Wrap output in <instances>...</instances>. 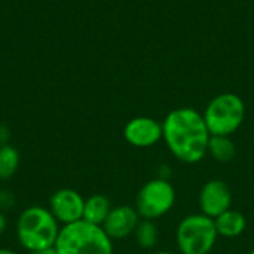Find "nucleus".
I'll return each mask as SVG.
<instances>
[{"mask_svg":"<svg viewBox=\"0 0 254 254\" xmlns=\"http://www.w3.org/2000/svg\"><path fill=\"white\" fill-rule=\"evenodd\" d=\"M210 131L202 113L192 107L171 110L162 122V140L183 164H198L208 153Z\"/></svg>","mask_w":254,"mask_h":254,"instance_id":"nucleus-1","label":"nucleus"},{"mask_svg":"<svg viewBox=\"0 0 254 254\" xmlns=\"http://www.w3.org/2000/svg\"><path fill=\"white\" fill-rule=\"evenodd\" d=\"M60 229L61 225L52 216L49 208L42 205L24 208L15 225L16 240L27 253L54 249Z\"/></svg>","mask_w":254,"mask_h":254,"instance_id":"nucleus-2","label":"nucleus"},{"mask_svg":"<svg viewBox=\"0 0 254 254\" xmlns=\"http://www.w3.org/2000/svg\"><path fill=\"white\" fill-rule=\"evenodd\" d=\"M54 249L58 254H113V241L101 226L79 220L61 226Z\"/></svg>","mask_w":254,"mask_h":254,"instance_id":"nucleus-3","label":"nucleus"},{"mask_svg":"<svg viewBox=\"0 0 254 254\" xmlns=\"http://www.w3.org/2000/svg\"><path fill=\"white\" fill-rule=\"evenodd\" d=\"M202 116L211 135L231 137L246 119V104L240 95L223 92L207 104Z\"/></svg>","mask_w":254,"mask_h":254,"instance_id":"nucleus-4","label":"nucleus"},{"mask_svg":"<svg viewBox=\"0 0 254 254\" xmlns=\"http://www.w3.org/2000/svg\"><path fill=\"white\" fill-rule=\"evenodd\" d=\"M217 238L214 219L202 213L186 216L176 229V244L180 254H210Z\"/></svg>","mask_w":254,"mask_h":254,"instance_id":"nucleus-5","label":"nucleus"},{"mask_svg":"<svg viewBox=\"0 0 254 254\" xmlns=\"http://www.w3.org/2000/svg\"><path fill=\"white\" fill-rule=\"evenodd\" d=\"M176 198V189L171 182L155 177L146 182L138 190L135 198V210L141 219L155 222L173 210Z\"/></svg>","mask_w":254,"mask_h":254,"instance_id":"nucleus-6","label":"nucleus"},{"mask_svg":"<svg viewBox=\"0 0 254 254\" xmlns=\"http://www.w3.org/2000/svg\"><path fill=\"white\" fill-rule=\"evenodd\" d=\"M85 198L74 189L63 188L49 198V211L61 226L76 223L83 219Z\"/></svg>","mask_w":254,"mask_h":254,"instance_id":"nucleus-7","label":"nucleus"},{"mask_svg":"<svg viewBox=\"0 0 254 254\" xmlns=\"http://www.w3.org/2000/svg\"><path fill=\"white\" fill-rule=\"evenodd\" d=\"M198 204L202 214L216 219L231 208L232 190L229 185L220 179L208 180L199 190Z\"/></svg>","mask_w":254,"mask_h":254,"instance_id":"nucleus-8","label":"nucleus"},{"mask_svg":"<svg viewBox=\"0 0 254 254\" xmlns=\"http://www.w3.org/2000/svg\"><path fill=\"white\" fill-rule=\"evenodd\" d=\"M124 138L132 147H152L162 140V122L149 116L132 118L124 127Z\"/></svg>","mask_w":254,"mask_h":254,"instance_id":"nucleus-9","label":"nucleus"},{"mask_svg":"<svg viewBox=\"0 0 254 254\" xmlns=\"http://www.w3.org/2000/svg\"><path fill=\"white\" fill-rule=\"evenodd\" d=\"M140 220L141 217L137 213L135 207L118 205L112 208L101 228L104 229V232L109 235L112 241H121L134 235V231L140 223Z\"/></svg>","mask_w":254,"mask_h":254,"instance_id":"nucleus-10","label":"nucleus"},{"mask_svg":"<svg viewBox=\"0 0 254 254\" xmlns=\"http://www.w3.org/2000/svg\"><path fill=\"white\" fill-rule=\"evenodd\" d=\"M214 225H216L219 237L234 240V238L241 237L246 232L247 219L241 211L229 208L228 211H225L223 214L214 219Z\"/></svg>","mask_w":254,"mask_h":254,"instance_id":"nucleus-11","label":"nucleus"},{"mask_svg":"<svg viewBox=\"0 0 254 254\" xmlns=\"http://www.w3.org/2000/svg\"><path fill=\"white\" fill-rule=\"evenodd\" d=\"M112 208H113V205L106 195L94 193L85 199L83 219L82 220L92 223V225H97V226H103V223L106 222Z\"/></svg>","mask_w":254,"mask_h":254,"instance_id":"nucleus-12","label":"nucleus"},{"mask_svg":"<svg viewBox=\"0 0 254 254\" xmlns=\"http://www.w3.org/2000/svg\"><path fill=\"white\" fill-rule=\"evenodd\" d=\"M208 155L220 164H228L235 159L237 146L228 135H211L208 143Z\"/></svg>","mask_w":254,"mask_h":254,"instance_id":"nucleus-13","label":"nucleus"},{"mask_svg":"<svg viewBox=\"0 0 254 254\" xmlns=\"http://www.w3.org/2000/svg\"><path fill=\"white\" fill-rule=\"evenodd\" d=\"M134 238L140 249H143V250L155 249L158 244V240H159V231H158L156 223L153 220L141 219L134 231Z\"/></svg>","mask_w":254,"mask_h":254,"instance_id":"nucleus-14","label":"nucleus"},{"mask_svg":"<svg viewBox=\"0 0 254 254\" xmlns=\"http://www.w3.org/2000/svg\"><path fill=\"white\" fill-rule=\"evenodd\" d=\"M19 152L12 144L0 146V180H9L19 168Z\"/></svg>","mask_w":254,"mask_h":254,"instance_id":"nucleus-15","label":"nucleus"},{"mask_svg":"<svg viewBox=\"0 0 254 254\" xmlns=\"http://www.w3.org/2000/svg\"><path fill=\"white\" fill-rule=\"evenodd\" d=\"M15 204L16 201H15L13 193L7 189H0V211L6 213L7 210H12Z\"/></svg>","mask_w":254,"mask_h":254,"instance_id":"nucleus-16","label":"nucleus"},{"mask_svg":"<svg viewBox=\"0 0 254 254\" xmlns=\"http://www.w3.org/2000/svg\"><path fill=\"white\" fill-rule=\"evenodd\" d=\"M9 137H10L9 128L4 124H0V146L9 144Z\"/></svg>","mask_w":254,"mask_h":254,"instance_id":"nucleus-17","label":"nucleus"},{"mask_svg":"<svg viewBox=\"0 0 254 254\" xmlns=\"http://www.w3.org/2000/svg\"><path fill=\"white\" fill-rule=\"evenodd\" d=\"M7 229V216L6 213L0 211V235H3Z\"/></svg>","mask_w":254,"mask_h":254,"instance_id":"nucleus-18","label":"nucleus"},{"mask_svg":"<svg viewBox=\"0 0 254 254\" xmlns=\"http://www.w3.org/2000/svg\"><path fill=\"white\" fill-rule=\"evenodd\" d=\"M28 254H58L55 252V249H48V250H40V252H31Z\"/></svg>","mask_w":254,"mask_h":254,"instance_id":"nucleus-19","label":"nucleus"},{"mask_svg":"<svg viewBox=\"0 0 254 254\" xmlns=\"http://www.w3.org/2000/svg\"><path fill=\"white\" fill-rule=\"evenodd\" d=\"M0 254H18L13 250H9V249H0Z\"/></svg>","mask_w":254,"mask_h":254,"instance_id":"nucleus-20","label":"nucleus"},{"mask_svg":"<svg viewBox=\"0 0 254 254\" xmlns=\"http://www.w3.org/2000/svg\"><path fill=\"white\" fill-rule=\"evenodd\" d=\"M153 254H176V253H171V252H156V253Z\"/></svg>","mask_w":254,"mask_h":254,"instance_id":"nucleus-21","label":"nucleus"},{"mask_svg":"<svg viewBox=\"0 0 254 254\" xmlns=\"http://www.w3.org/2000/svg\"><path fill=\"white\" fill-rule=\"evenodd\" d=\"M249 254H254V247L250 250V252H249Z\"/></svg>","mask_w":254,"mask_h":254,"instance_id":"nucleus-22","label":"nucleus"}]
</instances>
